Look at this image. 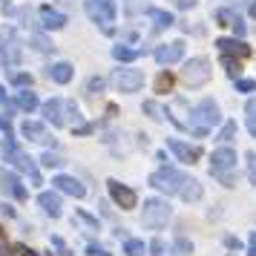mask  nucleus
Wrapping results in <instances>:
<instances>
[{
	"instance_id": "nucleus-1",
	"label": "nucleus",
	"mask_w": 256,
	"mask_h": 256,
	"mask_svg": "<svg viewBox=\"0 0 256 256\" xmlns=\"http://www.w3.org/2000/svg\"><path fill=\"white\" fill-rule=\"evenodd\" d=\"M150 187L162 190L167 196H182L184 202H198L202 198V184H198L193 176L182 173L176 167H162L150 176Z\"/></svg>"
},
{
	"instance_id": "nucleus-2",
	"label": "nucleus",
	"mask_w": 256,
	"mask_h": 256,
	"mask_svg": "<svg viewBox=\"0 0 256 256\" xmlns=\"http://www.w3.org/2000/svg\"><path fill=\"white\" fill-rule=\"evenodd\" d=\"M222 121V112L216 101L213 98H204L202 104L193 106V112H190V132H196V136H208L210 127H216Z\"/></svg>"
},
{
	"instance_id": "nucleus-3",
	"label": "nucleus",
	"mask_w": 256,
	"mask_h": 256,
	"mask_svg": "<svg viewBox=\"0 0 256 256\" xmlns=\"http://www.w3.org/2000/svg\"><path fill=\"white\" fill-rule=\"evenodd\" d=\"M233 170H236V152H233L230 147H219V150L210 156V173L216 176L224 187L236 184V176H233Z\"/></svg>"
},
{
	"instance_id": "nucleus-4",
	"label": "nucleus",
	"mask_w": 256,
	"mask_h": 256,
	"mask_svg": "<svg viewBox=\"0 0 256 256\" xmlns=\"http://www.w3.org/2000/svg\"><path fill=\"white\" fill-rule=\"evenodd\" d=\"M86 12L104 35L116 32V0H86Z\"/></svg>"
},
{
	"instance_id": "nucleus-5",
	"label": "nucleus",
	"mask_w": 256,
	"mask_h": 256,
	"mask_svg": "<svg viewBox=\"0 0 256 256\" xmlns=\"http://www.w3.org/2000/svg\"><path fill=\"white\" fill-rule=\"evenodd\" d=\"M170 216H173V208L164 202V198H150L147 204H144V224L150 228V230H162L164 224L170 222Z\"/></svg>"
},
{
	"instance_id": "nucleus-6",
	"label": "nucleus",
	"mask_w": 256,
	"mask_h": 256,
	"mask_svg": "<svg viewBox=\"0 0 256 256\" xmlns=\"http://www.w3.org/2000/svg\"><path fill=\"white\" fill-rule=\"evenodd\" d=\"M210 78V60L208 58H190L182 70V81L187 86H202Z\"/></svg>"
},
{
	"instance_id": "nucleus-7",
	"label": "nucleus",
	"mask_w": 256,
	"mask_h": 256,
	"mask_svg": "<svg viewBox=\"0 0 256 256\" xmlns=\"http://www.w3.org/2000/svg\"><path fill=\"white\" fill-rule=\"evenodd\" d=\"M6 158H9V164H12L14 170H20V173H29L35 182H40V173H38V167H35V162L26 156L24 150H18L12 144V138H6Z\"/></svg>"
},
{
	"instance_id": "nucleus-8",
	"label": "nucleus",
	"mask_w": 256,
	"mask_h": 256,
	"mask_svg": "<svg viewBox=\"0 0 256 256\" xmlns=\"http://www.w3.org/2000/svg\"><path fill=\"white\" fill-rule=\"evenodd\" d=\"M0 55H3V64H6L9 70L20 64V44H18L14 29H6V32H3V40H0Z\"/></svg>"
},
{
	"instance_id": "nucleus-9",
	"label": "nucleus",
	"mask_w": 256,
	"mask_h": 256,
	"mask_svg": "<svg viewBox=\"0 0 256 256\" xmlns=\"http://www.w3.org/2000/svg\"><path fill=\"white\" fill-rule=\"evenodd\" d=\"M112 84L121 92H138L141 84H144V75H141V70H116Z\"/></svg>"
},
{
	"instance_id": "nucleus-10",
	"label": "nucleus",
	"mask_w": 256,
	"mask_h": 256,
	"mask_svg": "<svg viewBox=\"0 0 256 256\" xmlns=\"http://www.w3.org/2000/svg\"><path fill=\"white\" fill-rule=\"evenodd\" d=\"M106 190H110V196L116 198L118 208H124V210L136 208V193H132L127 184H121V182H116V178H110V182H106Z\"/></svg>"
},
{
	"instance_id": "nucleus-11",
	"label": "nucleus",
	"mask_w": 256,
	"mask_h": 256,
	"mask_svg": "<svg viewBox=\"0 0 256 256\" xmlns=\"http://www.w3.org/2000/svg\"><path fill=\"white\" fill-rule=\"evenodd\" d=\"M167 147H170V152H173L178 162H184V164H196L202 158V150L198 147H190V144H184V141H178V138H170Z\"/></svg>"
},
{
	"instance_id": "nucleus-12",
	"label": "nucleus",
	"mask_w": 256,
	"mask_h": 256,
	"mask_svg": "<svg viewBox=\"0 0 256 256\" xmlns=\"http://www.w3.org/2000/svg\"><path fill=\"white\" fill-rule=\"evenodd\" d=\"M52 184L58 187L60 193H66V196H75V198H84L86 196V184H81L78 178H72V176H55V182Z\"/></svg>"
},
{
	"instance_id": "nucleus-13",
	"label": "nucleus",
	"mask_w": 256,
	"mask_h": 256,
	"mask_svg": "<svg viewBox=\"0 0 256 256\" xmlns=\"http://www.w3.org/2000/svg\"><path fill=\"white\" fill-rule=\"evenodd\" d=\"M184 58V44L182 40H173V44H167V46H158L156 49V60L158 64H176V60H182Z\"/></svg>"
},
{
	"instance_id": "nucleus-14",
	"label": "nucleus",
	"mask_w": 256,
	"mask_h": 256,
	"mask_svg": "<svg viewBox=\"0 0 256 256\" xmlns=\"http://www.w3.org/2000/svg\"><path fill=\"white\" fill-rule=\"evenodd\" d=\"M216 46H219L222 55H233V58H248L250 55V46H244L242 40H236V38H219Z\"/></svg>"
},
{
	"instance_id": "nucleus-15",
	"label": "nucleus",
	"mask_w": 256,
	"mask_h": 256,
	"mask_svg": "<svg viewBox=\"0 0 256 256\" xmlns=\"http://www.w3.org/2000/svg\"><path fill=\"white\" fill-rule=\"evenodd\" d=\"M20 130H24V136H26L29 141H35V144H49V147H55V141H52V138L46 136V130H44V124H40V121H26V124H24Z\"/></svg>"
},
{
	"instance_id": "nucleus-16",
	"label": "nucleus",
	"mask_w": 256,
	"mask_h": 256,
	"mask_svg": "<svg viewBox=\"0 0 256 256\" xmlns=\"http://www.w3.org/2000/svg\"><path fill=\"white\" fill-rule=\"evenodd\" d=\"M38 14H40V24L46 26V29H64V26H66V14L55 12L52 6H40Z\"/></svg>"
},
{
	"instance_id": "nucleus-17",
	"label": "nucleus",
	"mask_w": 256,
	"mask_h": 256,
	"mask_svg": "<svg viewBox=\"0 0 256 256\" xmlns=\"http://www.w3.org/2000/svg\"><path fill=\"white\" fill-rule=\"evenodd\" d=\"M49 78L55 84H70L72 81V64H66V60L52 64V66H49Z\"/></svg>"
},
{
	"instance_id": "nucleus-18",
	"label": "nucleus",
	"mask_w": 256,
	"mask_h": 256,
	"mask_svg": "<svg viewBox=\"0 0 256 256\" xmlns=\"http://www.w3.org/2000/svg\"><path fill=\"white\" fill-rule=\"evenodd\" d=\"M38 204L46 210L52 219H58L60 213H64V210H60V198L55 196V193H40V196H38Z\"/></svg>"
},
{
	"instance_id": "nucleus-19",
	"label": "nucleus",
	"mask_w": 256,
	"mask_h": 256,
	"mask_svg": "<svg viewBox=\"0 0 256 256\" xmlns=\"http://www.w3.org/2000/svg\"><path fill=\"white\" fill-rule=\"evenodd\" d=\"M3 184H6V190H9V193H12L18 202H24V198H26V187L20 184V178H18L14 173H6V176H3Z\"/></svg>"
},
{
	"instance_id": "nucleus-20",
	"label": "nucleus",
	"mask_w": 256,
	"mask_h": 256,
	"mask_svg": "<svg viewBox=\"0 0 256 256\" xmlns=\"http://www.w3.org/2000/svg\"><path fill=\"white\" fill-rule=\"evenodd\" d=\"M112 58L124 60V64H132V60L138 58V52H136V49H130V46H124V44H118V46H112Z\"/></svg>"
},
{
	"instance_id": "nucleus-21",
	"label": "nucleus",
	"mask_w": 256,
	"mask_h": 256,
	"mask_svg": "<svg viewBox=\"0 0 256 256\" xmlns=\"http://www.w3.org/2000/svg\"><path fill=\"white\" fill-rule=\"evenodd\" d=\"M14 104L20 106V110H26V112H32L38 106V95L35 92H18V101Z\"/></svg>"
},
{
	"instance_id": "nucleus-22",
	"label": "nucleus",
	"mask_w": 256,
	"mask_h": 256,
	"mask_svg": "<svg viewBox=\"0 0 256 256\" xmlns=\"http://www.w3.org/2000/svg\"><path fill=\"white\" fill-rule=\"evenodd\" d=\"M176 84V75L173 72H162L158 78H156V92H170Z\"/></svg>"
},
{
	"instance_id": "nucleus-23",
	"label": "nucleus",
	"mask_w": 256,
	"mask_h": 256,
	"mask_svg": "<svg viewBox=\"0 0 256 256\" xmlns=\"http://www.w3.org/2000/svg\"><path fill=\"white\" fill-rule=\"evenodd\" d=\"M222 66H224V72H228L230 78H239V72H242L239 58H233V55H222Z\"/></svg>"
},
{
	"instance_id": "nucleus-24",
	"label": "nucleus",
	"mask_w": 256,
	"mask_h": 256,
	"mask_svg": "<svg viewBox=\"0 0 256 256\" xmlns=\"http://www.w3.org/2000/svg\"><path fill=\"white\" fill-rule=\"evenodd\" d=\"M152 20H156V26H158V29H170V26H173V14L170 12H158V9H152Z\"/></svg>"
},
{
	"instance_id": "nucleus-25",
	"label": "nucleus",
	"mask_w": 256,
	"mask_h": 256,
	"mask_svg": "<svg viewBox=\"0 0 256 256\" xmlns=\"http://www.w3.org/2000/svg\"><path fill=\"white\" fill-rule=\"evenodd\" d=\"M124 254L127 256H144V242H141V239H127V242H124Z\"/></svg>"
},
{
	"instance_id": "nucleus-26",
	"label": "nucleus",
	"mask_w": 256,
	"mask_h": 256,
	"mask_svg": "<svg viewBox=\"0 0 256 256\" xmlns=\"http://www.w3.org/2000/svg\"><path fill=\"white\" fill-rule=\"evenodd\" d=\"M244 112H248V132L256 138V101H248V110Z\"/></svg>"
},
{
	"instance_id": "nucleus-27",
	"label": "nucleus",
	"mask_w": 256,
	"mask_h": 256,
	"mask_svg": "<svg viewBox=\"0 0 256 256\" xmlns=\"http://www.w3.org/2000/svg\"><path fill=\"white\" fill-rule=\"evenodd\" d=\"M233 136H236V121H228V124L222 127V132H219V141L228 144V141H233Z\"/></svg>"
},
{
	"instance_id": "nucleus-28",
	"label": "nucleus",
	"mask_w": 256,
	"mask_h": 256,
	"mask_svg": "<svg viewBox=\"0 0 256 256\" xmlns=\"http://www.w3.org/2000/svg\"><path fill=\"white\" fill-rule=\"evenodd\" d=\"M32 44H35V49H38V52H44V55H49V52L55 49V46H52V44H49V40H46L44 35H32Z\"/></svg>"
},
{
	"instance_id": "nucleus-29",
	"label": "nucleus",
	"mask_w": 256,
	"mask_h": 256,
	"mask_svg": "<svg viewBox=\"0 0 256 256\" xmlns=\"http://www.w3.org/2000/svg\"><path fill=\"white\" fill-rule=\"evenodd\" d=\"M216 20H219V26H233L236 24V14H233L230 9H219V12H216Z\"/></svg>"
},
{
	"instance_id": "nucleus-30",
	"label": "nucleus",
	"mask_w": 256,
	"mask_h": 256,
	"mask_svg": "<svg viewBox=\"0 0 256 256\" xmlns=\"http://www.w3.org/2000/svg\"><path fill=\"white\" fill-rule=\"evenodd\" d=\"M9 81L14 86H29L32 84V75H26V72H9Z\"/></svg>"
},
{
	"instance_id": "nucleus-31",
	"label": "nucleus",
	"mask_w": 256,
	"mask_h": 256,
	"mask_svg": "<svg viewBox=\"0 0 256 256\" xmlns=\"http://www.w3.org/2000/svg\"><path fill=\"white\" fill-rule=\"evenodd\" d=\"M236 90L239 92H256V81H250V78H236Z\"/></svg>"
},
{
	"instance_id": "nucleus-32",
	"label": "nucleus",
	"mask_w": 256,
	"mask_h": 256,
	"mask_svg": "<svg viewBox=\"0 0 256 256\" xmlns=\"http://www.w3.org/2000/svg\"><path fill=\"white\" fill-rule=\"evenodd\" d=\"M144 112H147V116H150L152 118V121H162V106H158V104H152V101H147V104H144Z\"/></svg>"
},
{
	"instance_id": "nucleus-33",
	"label": "nucleus",
	"mask_w": 256,
	"mask_h": 256,
	"mask_svg": "<svg viewBox=\"0 0 256 256\" xmlns=\"http://www.w3.org/2000/svg\"><path fill=\"white\" fill-rule=\"evenodd\" d=\"M75 219L81 222V224H86V228H90V230H98V222H95L92 216H86V213H84V210H78V213H75Z\"/></svg>"
},
{
	"instance_id": "nucleus-34",
	"label": "nucleus",
	"mask_w": 256,
	"mask_h": 256,
	"mask_svg": "<svg viewBox=\"0 0 256 256\" xmlns=\"http://www.w3.org/2000/svg\"><path fill=\"white\" fill-rule=\"evenodd\" d=\"M248 178L256 184V152H248Z\"/></svg>"
},
{
	"instance_id": "nucleus-35",
	"label": "nucleus",
	"mask_w": 256,
	"mask_h": 256,
	"mask_svg": "<svg viewBox=\"0 0 256 256\" xmlns=\"http://www.w3.org/2000/svg\"><path fill=\"white\" fill-rule=\"evenodd\" d=\"M106 86V81L104 78H92V81L86 84V86H84V90H86V92H101V90H104Z\"/></svg>"
},
{
	"instance_id": "nucleus-36",
	"label": "nucleus",
	"mask_w": 256,
	"mask_h": 256,
	"mask_svg": "<svg viewBox=\"0 0 256 256\" xmlns=\"http://www.w3.org/2000/svg\"><path fill=\"white\" fill-rule=\"evenodd\" d=\"M40 164H44V167H60V158L55 152H46V156H40Z\"/></svg>"
},
{
	"instance_id": "nucleus-37",
	"label": "nucleus",
	"mask_w": 256,
	"mask_h": 256,
	"mask_svg": "<svg viewBox=\"0 0 256 256\" xmlns=\"http://www.w3.org/2000/svg\"><path fill=\"white\" fill-rule=\"evenodd\" d=\"M150 250H152V256H167V248H164V242H162V239H152Z\"/></svg>"
},
{
	"instance_id": "nucleus-38",
	"label": "nucleus",
	"mask_w": 256,
	"mask_h": 256,
	"mask_svg": "<svg viewBox=\"0 0 256 256\" xmlns=\"http://www.w3.org/2000/svg\"><path fill=\"white\" fill-rule=\"evenodd\" d=\"M176 250H182V256H187L193 250V244L187 242V239H176Z\"/></svg>"
},
{
	"instance_id": "nucleus-39",
	"label": "nucleus",
	"mask_w": 256,
	"mask_h": 256,
	"mask_svg": "<svg viewBox=\"0 0 256 256\" xmlns=\"http://www.w3.org/2000/svg\"><path fill=\"white\" fill-rule=\"evenodd\" d=\"M0 132H6V138H12V124L6 116H0Z\"/></svg>"
},
{
	"instance_id": "nucleus-40",
	"label": "nucleus",
	"mask_w": 256,
	"mask_h": 256,
	"mask_svg": "<svg viewBox=\"0 0 256 256\" xmlns=\"http://www.w3.org/2000/svg\"><path fill=\"white\" fill-rule=\"evenodd\" d=\"M86 254L90 256H110L104 248H98V244H86Z\"/></svg>"
},
{
	"instance_id": "nucleus-41",
	"label": "nucleus",
	"mask_w": 256,
	"mask_h": 256,
	"mask_svg": "<svg viewBox=\"0 0 256 256\" xmlns=\"http://www.w3.org/2000/svg\"><path fill=\"white\" fill-rule=\"evenodd\" d=\"M52 244H55V248H58V250H60V256H70V248H66V244L60 242L58 236H52Z\"/></svg>"
},
{
	"instance_id": "nucleus-42",
	"label": "nucleus",
	"mask_w": 256,
	"mask_h": 256,
	"mask_svg": "<svg viewBox=\"0 0 256 256\" xmlns=\"http://www.w3.org/2000/svg\"><path fill=\"white\" fill-rule=\"evenodd\" d=\"M248 254H250V256H256V230L250 233V239H248Z\"/></svg>"
},
{
	"instance_id": "nucleus-43",
	"label": "nucleus",
	"mask_w": 256,
	"mask_h": 256,
	"mask_svg": "<svg viewBox=\"0 0 256 256\" xmlns=\"http://www.w3.org/2000/svg\"><path fill=\"white\" fill-rule=\"evenodd\" d=\"M18 254L20 256H40V254H35L32 248H26V244H18Z\"/></svg>"
},
{
	"instance_id": "nucleus-44",
	"label": "nucleus",
	"mask_w": 256,
	"mask_h": 256,
	"mask_svg": "<svg viewBox=\"0 0 256 256\" xmlns=\"http://www.w3.org/2000/svg\"><path fill=\"white\" fill-rule=\"evenodd\" d=\"M233 29H236V35H239V38L244 35V24H242V18H236V24H233Z\"/></svg>"
},
{
	"instance_id": "nucleus-45",
	"label": "nucleus",
	"mask_w": 256,
	"mask_h": 256,
	"mask_svg": "<svg viewBox=\"0 0 256 256\" xmlns=\"http://www.w3.org/2000/svg\"><path fill=\"white\" fill-rule=\"evenodd\" d=\"M176 6H178V9H190V6H193V3H196V0H173Z\"/></svg>"
},
{
	"instance_id": "nucleus-46",
	"label": "nucleus",
	"mask_w": 256,
	"mask_h": 256,
	"mask_svg": "<svg viewBox=\"0 0 256 256\" xmlns=\"http://www.w3.org/2000/svg\"><path fill=\"white\" fill-rule=\"evenodd\" d=\"M248 12H250V18H256V0L250 3V9H248Z\"/></svg>"
},
{
	"instance_id": "nucleus-47",
	"label": "nucleus",
	"mask_w": 256,
	"mask_h": 256,
	"mask_svg": "<svg viewBox=\"0 0 256 256\" xmlns=\"http://www.w3.org/2000/svg\"><path fill=\"white\" fill-rule=\"evenodd\" d=\"M3 101H6V90H3V86H0V104H3Z\"/></svg>"
}]
</instances>
